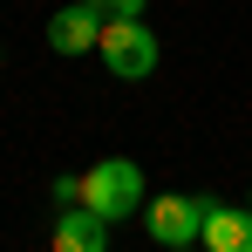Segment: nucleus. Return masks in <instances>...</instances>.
I'll return each mask as SVG.
<instances>
[{
    "mask_svg": "<svg viewBox=\"0 0 252 252\" xmlns=\"http://www.w3.org/2000/svg\"><path fill=\"white\" fill-rule=\"evenodd\" d=\"M82 205L102 211L109 225H123L129 211L150 205V177H143V164H136V157H95V164L82 170Z\"/></svg>",
    "mask_w": 252,
    "mask_h": 252,
    "instance_id": "1",
    "label": "nucleus"
},
{
    "mask_svg": "<svg viewBox=\"0 0 252 252\" xmlns=\"http://www.w3.org/2000/svg\"><path fill=\"white\" fill-rule=\"evenodd\" d=\"M95 55H102V68L116 82H143L157 68V34H150V21H102Z\"/></svg>",
    "mask_w": 252,
    "mask_h": 252,
    "instance_id": "2",
    "label": "nucleus"
},
{
    "mask_svg": "<svg viewBox=\"0 0 252 252\" xmlns=\"http://www.w3.org/2000/svg\"><path fill=\"white\" fill-rule=\"evenodd\" d=\"M205 211H211L205 191H164V198L143 205V232L157 246H198L205 239Z\"/></svg>",
    "mask_w": 252,
    "mask_h": 252,
    "instance_id": "3",
    "label": "nucleus"
},
{
    "mask_svg": "<svg viewBox=\"0 0 252 252\" xmlns=\"http://www.w3.org/2000/svg\"><path fill=\"white\" fill-rule=\"evenodd\" d=\"M95 41H102V14H89L82 0L48 14V48H55V55H89Z\"/></svg>",
    "mask_w": 252,
    "mask_h": 252,
    "instance_id": "4",
    "label": "nucleus"
},
{
    "mask_svg": "<svg viewBox=\"0 0 252 252\" xmlns=\"http://www.w3.org/2000/svg\"><path fill=\"white\" fill-rule=\"evenodd\" d=\"M55 252H109V218L89 205H62L55 218Z\"/></svg>",
    "mask_w": 252,
    "mask_h": 252,
    "instance_id": "5",
    "label": "nucleus"
},
{
    "mask_svg": "<svg viewBox=\"0 0 252 252\" xmlns=\"http://www.w3.org/2000/svg\"><path fill=\"white\" fill-rule=\"evenodd\" d=\"M198 246L205 252H252V205H218V198H211Z\"/></svg>",
    "mask_w": 252,
    "mask_h": 252,
    "instance_id": "6",
    "label": "nucleus"
},
{
    "mask_svg": "<svg viewBox=\"0 0 252 252\" xmlns=\"http://www.w3.org/2000/svg\"><path fill=\"white\" fill-rule=\"evenodd\" d=\"M82 7L102 21H143V0H82Z\"/></svg>",
    "mask_w": 252,
    "mask_h": 252,
    "instance_id": "7",
    "label": "nucleus"
},
{
    "mask_svg": "<svg viewBox=\"0 0 252 252\" xmlns=\"http://www.w3.org/2000/svg\"><path fill=\"white\" fill-rule=\"evenodd\" d=\"M157 252H205V246H157Z\"/></svg>",
    "mask_w": 252,
    "mask_h": 252,
    "instance_id": "8",
    "label": "nucleus"
},
{
    "mask_svg": "<svg viewBox=\"0 0 252 252\" xmlns=\"http://www.w3.org/2000/svg\"><path fill=\"white\" fill-rule=\"evenodd\" d=\"M246 205H252V198H246Z\"/></svg>",
    "mask_w": 252,
    "mask_h": 252,
    "instance_id": "9",
    "label": "nucleus"
}]
</instances>
